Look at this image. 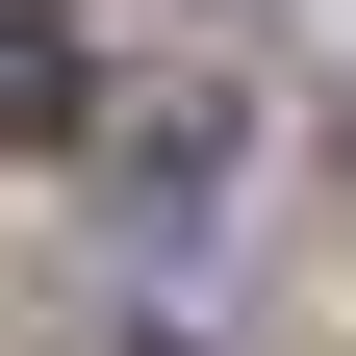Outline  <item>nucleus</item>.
<instances>
[{
  "label": "nucleus",
  "mask_w": 356,
  "mask_h": 356,
  "mask_svg": "<svg viewBox=\"0 0 356 356\" xmlns=\"http://www.w3.org/2000/svg\"><path fill=\"white\" fill-rule=\"evenodd\" d=\"M51 127H76V51H51V26H0V153H51Z\"/></svg>",
  "instance_id": "obj_1"
}]
</instances>
